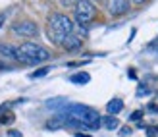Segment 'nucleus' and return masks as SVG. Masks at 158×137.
I'll use <instances>...</instances> for the list:
<instances>
[{"label": "nucleus", "instance_id": "2", "mask_svg": "<svg viewBox=\"0 0 158 137\" xmlns=\"http://www.w3.org/2000/svg\"><path fill=\"white\" fill-rule=\"evenodd\" d=\"M73 33V21L68 18L66 14H60V12H54L50 14L48 18V35H50V41L54 45H60L66 41L68 35Z\"/></svg>", "mask_w": 158, "mask_h": 137}, {"label": "nucleus", "instance_id": "3", "mask_svg": "<svg viewBox=\"0 0 158 137\" xmlns=\"http://www.w3.org/2000/svg\"><path fill=\"white\" fill-rule=\"evenodd\" d=\"M50 58V52L44 46L35 43H23L18 46V60L23 64H41Z\"/></svg>", "mask_w": 158, "mask_h": 137}, {"label": "nucleus", "instance_id": "4", "mask_svg": "<svg viewBox=\"0 0 158 137\" xmlns=\"http://www.w3.org/2000/svg\"><path fill=\"white\" fill-rule=\"evenodd\" d=\"M97 15V6L93 0H77L75 2V21L79 25H87Z\"/></svg>", "mask_w": 158, "mask_h": 137}, {"label": "nucleus", "instance_id": "13", "mask_svg": "<svg viewBox=\"0 0 158 137\" xmlns=\"http://www.w3.org/2000/svg\"><path fill=\"white\" fill-rule=\"evenodd\" d=\"M145 131H147V137H158V127L148 126V127H145Z\"/></svg>", "mask_w": 158, "mask_h": 137}, {"label": "nucleus", "instance_id": "1", "mask_svg": "<svg viewBox=\"0 0 158 137\" xmlns=\"http://www.w3.org/2000/svg\"><path fill=\"white\" fill-rule=\"evenodd\" d=\"M58 112H64V114L75 118L77 122H81L87 130H98L102 126V118L98 116V112L91 108V106H85V104H77V102H72V104H66L62 110Z\"/></svg>", "mask_w": 158, "mask_h": 137}, {"label": "nucleus", "instance_id": "18", "mask_svg": "<svg viewBox=\"0 0 158 137\" xmlns=\"http://www.w3.org/2000/svg\"><path fill=\"white\" fill-rule=\"evenodd\" d=\"M8 137H23L18 130H8Z\"/></svg>", "mask_w": 158, "mask_h": 137}, {"label": "nucleus", "instance_id": "17", "mask_svg": "<svg viewBox=\"0 0 158 137\" xmlns=\"http://www.w3.org/2000/svg\"><path fill=\"white\" fill-rule=\"evenodd\" d=\"M131 131H133V130H131V127H129V126H125V127H122V130H120V131H118V133H120V135H123V137H125V135H129Z\"/></svg>", "mask_w": 158, "mask_h": 137}, {"label": "nucleus", "instance_id": "10", "mask_svg": "<svg viewBox=\"0 0 158 137\" xmlns=\"http://www.w3.org/2000/svg\"><path fill=\"white\" fill-rule=\"evenodd\" d=\"M91 81V75L87 71H77V74L69 75V83H75V85H87Z\"/></svg>", "mask_w": 158, "mask_h": 137}, {"label": "nucleus", "instance_id": "22", "mask_svg": "<svg viewBox=\"0 0 158 137\" xmlns=\"http://www.w3.org/2000/svg\"><path fill=\"white\" fill-rule=\"evenodd\" d=\"M131 2H133V4H143L145 0H131Z\"/></svg>", "mask_w": 158, "mask_h": 137}, {"label": "nucleus", "instance_id": "12", "mask_svg": "<svg viewBox=\"0 0 158 137\" xmlns=\"http://www.w3.org/2000/svg\"><path fill=\"white\" fill-rule=\"evenodd\" d=\"M152 93H154V91L151 89V87H147L145 83H141V85H139V91H137L139 96H143V95H152Z\"/></svg>", "mask_w": 158, "mask_h": 137}, {"label": "nucleus", "instance_id": "21", "mask_svg": "<svg viewBox=\"0 0 158 137\" xmlns=\"http://www.w3.org/2000/svg\"><path fill=\"white\" fill-rule=\"evenodd\" d=\"M4 19H6V15H4V14H0V27H2V23H4Z\"/></svg>", "mask_w": 158, "mask_h": 137}, {"label": "nucleus", "instance_id": "14", "mask_svg": "<svg viewBox=\"0 0 158 137\" xmlns=\"http://www.w3.org/2000/svg\"><path fill=\"white\" fill-rule=\"evenodd\" d=\"M48 74V68H43V70H37V71H33V74H31V77L33 79H37V77H43V75H46Z\"/></svg>", "mask_w": 158, "mask_h": 137}, {"label": "nucleus", "instance_id": "19", "mask_svg": "<svg viewBox=\"0 0 158 137\" xmlns=\"http://www.w3.org/2000/svg\"><path fill=\"white\" fill-rule=\"evenodd\" d=\"M148 110H151V112H158V104H148Z\"/></svg>", "mask_w": 158, "mask_h": 137}, {"label": "nucleus", "instance_id": "16", "mask_svg": "<svg viewBox=\"0 0 158 137\" xmlns=\"http://www.w3.org/2000/svg\"><path fill=\"white\" fill-rule=\"evenodd\" d=\"M14 122V116H0V124H12Z\"/></svg>", "mask_w": 158, "mask_h": 137}, {"label": "nucleus", "instance_id": "23", "mask_svg": "<svg viewBox=\"0 0 158 137\" xmlns=\"http://www.w3.org/2000/svg\"><path fill=\"white\" fill-rule=\"evenodd\" d=\"M75 137H91V135H85V133H75Z\"/></svg>", "mask_w": 158, "mask_h": 137}, {"label": "nucleus", "instance_id": "8", "mask_svg": "<svg viewBox=\"0 0 158 137\" xmlns=\"http://www.w3.org/2000/svg\"><path fill=\"white\" fill-rule=\"evenodd\" d=\"M122 110H123V101H122V99H112V101H108V104H106V112H108L110 116L120 114Z\"/></svg>", "mask_w": 158, "mask_h": 137}, {"label": "nucleus", "instance_id": "7", "mask_svg": "<svg viewBox=\"0 0 158 137\" xmlns=\"http://www.w3.org/2000/svg\"><path fill=\"white\" fill-rule=\"evenodd\" d=\"M62 46H64L68 52H72V50H79V48H81V39H79L77 35H73V33H72V35H68V37H66V41L62 43Z\"/></svg>", "mask_w": 158, "mask_h": 137}, {"label": "nucleus", "instance_id": "6", "mask_svg": "<svg viewBox=\"0 0 158 137\" xmlns=\"http://www.w3.org/2000/svg\"><path fill=\"white\" fill-rule=\"evenodd\" d=\"M106 8L112 15H123L129 12L131 0H106Z\"/></svg>", "mask_w": 158, "mask_h": 137}, {"label": "nucleus", "instance_id": "11", "mask_svg": "<svg viewBox=\"0 0 158 137\" xmlns=\"http://www.w3.org/2000/svg\"><path fill=\"white\" fill-rule=\"evenodd\" d=\"M102 127L104 130H108V131H114V130H118L120 127V122H118V118L116 116H102Z\"/></svg>", "mask_w": 158, "mask_h": 137}, {"label": "nucleus", "instance_id": "9", "mask_svg": "<svg viewBox=\"0 0 158 137\" xmlns=\"http://www.w3.org/2000/svg\"><path fill=\"white\" fill-rule=\"evenodd\" d=\"M0 54L4 58H10V60H18V48L8 45V43H0Z\"/></svg>", "mask_w": 158, "mask_h": 137}, {"label": "nucleus", "instance_id": "20", "mask_svg": "<svg viewBox=\"0 0 158 137\" xmlns=\"http://www.w3.org/2000/svg\"><path fill=\"white\" fill-rule=\"evenodd\" d=\"M127 75H129V77H133V79L137 77V74H135V70H129V71H127Z\"/></svg>", "mask_w": 158, "mask_h": 137}, {"label": "nucleus", "instance_id": "15", "mask_svg": "<svg viewBox=\"0 0 158 137\" xmlns=\"http://www.w3.org/2000/svg\"><path fill=\"white\" fill-rule=\"evenodd\" d=\"M141 118H143V112H141V110H135V112H133V114L129 116L131 122H137V120H141Z\"/></svg>", "mask_w": 158, "mask_h": 137}, {"label": "nucleus", "instance_id": "5", "mask_svg": "<svg viewBox=\"0 0 158 137\" xmlns=\"http://www.w3.org/2000/svg\"><path fill=\"white\" fill-rule=\"evenodd\" d=\"M12 31L19 37H35L39 33V27L35 21H29V19H23V21H15L12 25Z\"/></svg>", "mask_w": 158, "mask_h": 137}]
</instances>
